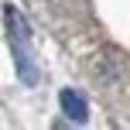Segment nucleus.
I'll list each match as a JSON object with an SVG mask.
<instances>
[{"label":"nucleus","mask_w":130,"mask_h":130,"mask_svg":"<svg viewBox=\"0 0 130 130\" xmlns=\"http://www.w3.org/2000/svg\"><path fill=\"white\" fill-rule=\"evenodd\" d=\"M4 24H7V38L14 48V62H17V75L21 82L34 86L38 82V65H34V48H31V31H27L24 14L14 4H4Z\"/></svg>","instance_id":"f257e3e1"},{"label":"nucleus","mask_w":130,"mask_h":130,"mask_svg":"<svg viewBox=\"0 0 130 130\" xmlns=\"http://www.w3.org/2000/svg\"><path fill=\"white\" fill-rule=\"evenodd\" d=\"M58 103H62V113H65L69 120H75V123H86V120H89V103L82 99V92L62 89V92H58Z\"/></svg>","instance_id":"f03ea898"}]
</instances>
